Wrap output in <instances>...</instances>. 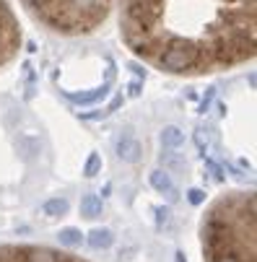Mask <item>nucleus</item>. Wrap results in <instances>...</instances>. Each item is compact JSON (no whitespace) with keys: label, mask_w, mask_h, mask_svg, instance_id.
<instances>
[{"label":"nucleus","mask_w":257,"mask_h":262,"mask_svg":"<svg viewBox=\"0 0 257 262\" xmlns=\"http://www.w3.org/2000/svg\"><path fill=\"white\" fill-rule=\"evenodd\" d=\"M122 45L177 78H203L254 57V0H117Z\"/></svg>","instance_id":"1"},{"label":"nucleus","mask_w":257,"mask_h":262,"mask_svg":"<svg viewBox=\"0 0 257 262\" xmlns=\"http://www.w3.org/2000/svg\"><path fill=\"white\" fill-rule=\"evenodd\" d=\"M203 262H254V192L218 195L200 223Z\"/></svg>","instance_id":"2"},{"label":"nucleus","mask_w":257,"mask_h":262,"mask_svg":"<svg viewBox=\"0 0 257 262\" xmlns=\"http://www.w3.org/2000/svg\"><path fill=\"white\" fill-rule=\"evenodd\" d=\"M18 3L36 24L52 34L86 36L104 26L117 0H18Z\"/></svg>","instance_id":"3"},{"label":"nucleus","mask_w":257,"mask_h":262,"mask_svg":"<svg viewBox=\"0 0 257 262\" xmlns=\"http://www.w3.org/2000/svg\"><path fill=\"white\" fill-rule=\"evenodd\" d=\"M0 262H91V259L47 244H0Z\"/></svg>","instance_id":"4"},{"label":"nucleus","mask_w":257,"mask_h":262,"mask_svg":"<svg viewBox=\"0 0 257 262\" xmlns=\"http://www.w3.org/2000/svg\"><path fill=\"white\" fill-rule=\"evenodd\" d=\"M21 42H24V34H21L18 16L8 0H0V70H6L16 60Z\"/></svg>","instance_id":"5"},{"label":"nucleus","mask_w":257,"mask_h":262,"mask_svg":"<svg viewBox=\"0 0 257 262\" xmlns=\"http://www.w3.org/2000/svg\"><path fill=\"white\" fill-rule=\"evenodd\" d=\"M86 242H89L91 249H109V247H112V242H115V236H112V231H109V229H94Z\"/></svg>","instance_id":"6"},{"label":"nucleus","mask_w":257,"mask_h":262,"mask_svg":"<svg viewBox=\"0 0 257 262\" xmlns=\"http://www.w3.org/2000/svg\"><path fill=\"white\" fill-rule=\"evenodd\" d=\"M78 210H81V215L89 218V221H91V218H99V215H101V198H96V195H83Z\"/></svg>","instance_id":"7"},{"label":"nucleus","mask_w":257,"mask_h":262,"mask_svg":"<svg viewBox=\"0 0 257 262\" xmlns=\"http://www.w3.org/2000/svg\"><path fill=\"white\" fill-rule=\"evenodd\" d=\"M81 242H83V234L78 231V229H60V247H65L68 252H73L76 247H81Z\"/></svg>","instance_id":"8"},{"label":"nucleus","mask_w":257,"mask_h":262,"mask_svg":"<svg viewBox=\"0 0 257 262\" xmlns=\"http://www.w3.org/2000/svg\"><path fill=\"white\" fill-rule=\"evenodd\" d=\"M148 182H151V187H154L156 192H172V190H174L172 177H169L166 171H159V169L148 174Z\"/></svg>","instance_id":"9"},{"label":"nucleus","mask_w":257,"mask_h":262,"mask_svg":"<svg viewBox=\"0 0 257 262\" xmlns=\"http://www.w3.org/2000/svg\"><path fill=\"white\" fill-rule=\"evenodd\" d=\"M161 143L166 148H179V145H185V133H182L179 127H164L161 130Z\"/></svg>","instance_id":"10"},{"label":"nucleus","mask_w":257,"mask_h":262,"mask_svg":"<svg viewBox=\"0 0 257 262\" xmlns=\"http://www.w3.org/2000/svg\"><path fill=\"white\" fill-rule=\"evenodd\" d=\"M42 213L45 215H65L68 213V200L65 198H52V200H47L45 205H42Z\"/></svg>","instance_id":"11"},{"label":"nucleus","mask_w":257,"mask_h":262,"mask_svg":"<svg viewBox=\"0 0 257 262\" xmlns=\"http://www.w3.org/2000/svg\"><path fill=\"white\" fill-rule=\"evenodd\" d=\"M117 151H120V156H122L125 161H135V159H138V151H140V145H138L133 138H125V140H120Z\"/></svg>","instance_id":"12"},{"label":"nucleus","mask_w":257,"mask_h":262,"mask_svg":"<svg viewBox=\"0 0 257 262\" xmlns=\"http://www.w3.org/2000/svg\"><path fill=\"white\" fill-rule=\"evenodd\" d=\"M99 169H101V159H99V154H91V156H89V161H86L83 174H86V177H94Z\"/></svg>","instance_id":"13"},{"label":"nucleus","mask_w":257,"mask_h":262,"mask_svg":"<svg viewBox=\"0 0 257 262\" xmlns=\"http://www.w3.org/2000/svg\"><path fill=\"white\" fill-rule=\"evenodd\" d=\"M190 200H192V203H203V192H200V190H192V192H190Z\"/></svg>","instance_id":"14"}]
</instances>
